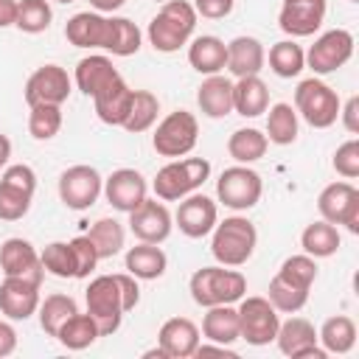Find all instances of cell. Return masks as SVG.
I'll return each instance as SVG.
<instances>
[{
    "label": "cell",
    "mask_w": 359,
    "mask_h": 359,
    "mask_svg": "<svg viewBox=\"0 0 359 359\" xmlns=\"http://www.w3.org/2000/svg\"><path fill=\"white\" fill-rule=\"evenodd\" d=\"M317 280V264L311 255H289L269 280V303L278 314H294L309 303V292Z\"/></svg>",
    "instance_id": "cell-1"
},
{
    "label": "cell",
    "mask_w": 359,
    "mask_h": 359,
    "mask_svg": "<svg viewBox=\"0 0 359 359\" xmlns=\"http://www.w3.org/2000/svg\"><path fill=\"white\" fill-rule=\"evenodd\" d=\"M196 11L188 0H168L149 22V42L154 50L160 53H174L182 45H188V39L194 36L196 28Z\"/></svg>",
    "instance_id": "cell-2"
},
{
    "label": "cell",
    "mask_w": 359,
    "mask_h": 359,
    "mask_svg": "<svg viewBox=\"0 0 359 359\" xmlns=\"http://www.w3.org/2000/svg\"><path fill=\"white\" fill-rule=\"evenodd\" d=\"M210 233V252L222 266H244L258 247V230L244 216H227Z\"/></svg>",
    "instance_id": "cell-3"
},
{
    "label": "cell",
    "mask_w": 359,
    "mask_h": 359,
    "mask_svg": "<svg viewBox=\"0 0 359 359\" xmlns=\"http://www.w3.org/2000/svg\"><path fill=\"white\" fill-rule=\"evenodd\" d=\"M191 297L196 306H222V303H236L247 292V278L233 269V266H202L191 275Z\"/></svg>",
    "instance_id": "cell-4"
},
{
    "label": "cell",
    "mask_w": 359,
    "mask_h": 359,
    "mask_svg": "<svg viewBox=\"0 0 359 359\" xmlns=\"http://www.w3.org/2000/svg\"><path fill=\"white\" fill-rule=\"evenodd\" d=\"M208 177H210V163L205 157H185V160L165 163L157 171L151 188H154L157 199H163V202H180L182 196L199 191Z\"/></svg>",
    "instance_id": "cell-5"
},
{
    "label": "cell",
    "mask_w": 359,
    "mask_h": 359,
    "mask_svg": "<svg viewBox=\"0 0 359 359\" xmlns=\"http://www.w3.org/2000/svg\"><path fill=\"white\" fill-rule=\"evenodd\" d=\"M339 95L317 76L303 79L294 90V112L314 129H328L339 118Z\"/></svg>",
    "instance_id": "cell-6"
},
{
    "label": "cell",
    "mask_w": 359,
    "mask_h": 359,
    "mask_svg": "<svg viewBox=\"0 0 359 359\" xmlns=\"http://www.w3.org/2000/svg\"><path fill=\"white\" fill-rule=\"evenodd\" d=\"M84 300H87V314L95 320L101 337H109L121 328L126 309H123V297H121V286L115 275L93 278L84 292Z\"/></svg>",
    "instance_id": "cell-7"
},
{
    "label": "cell",
    "mask_w": 359,
    "mask_h": 359,
    "mask_svg": "<svg viewBox=\"0 0 359 359\" xmlns=\"http://www.w3.org/2000/svg\"><path fill=\"white\" fill-rule=\"evenodd\" d=\"M196 140H199V121H196V115L188 112V109H174V112H168V115L157 123V129H154V135H151L154 151H157L160 157H171V160L191 154L194 146H196Z\"/></svg>",
    "instance_id": "cell-8"
},
{
    "label": "cell",
    "mask_w": 359,
    "mask_h": 359,
    "mask_svg": "<svg viewBox=\"0 0 359 359\" xmlns=\"http://www.w3.org/2000/svg\"><path fill=\"white\" fill-rule=\"evenodd\" d=\"M34 191H36L34 168L25 163L8 165L0 174V219L3 222H20L31 210Z\"/></svg>",
    "instance_id": "cell-9"
},
{
    "label": "cell",
    "mask_w": 359,
    "mask_h": 359,
    "mask_svg": "<svg viewBox=\"0 0 359 359\" xmlns=\"http://www.w3.org/2000/svg\"><path fill=\"white\" fill-rule=\"evenodd\" d=\"M236 311H238V339L255 348L275 342L280 317L266 297H241Z\"/></svg>",
    "instance_id": "cell-10"
},
{
    "label": "cell",
    "mask_w": 359,
    "mask_h": 359,
    "mask_svg": "<svg viewBox=\"0 0 359 359\" xmlns=\"http://www.w3.org/2000/svg\"><path fill=\"white\" fill-rule=\"evenodd\" d=\"M261 194H264L261 174L252 171L250 165H241V163L224 168L222 177L216 180V196L230 210H250V208H255Z\"/></svg>",
    "instance_id": "cell-11"
},
{
    "label": "cell",
    "mask_w": 359,
    "mask_h": 359,
    "mask_svg": "<svg viewBox=\"0 0 359 359\" xmlns=\"http://www.w3.org/2000/svg\"><path fill=\"white\" fill-rule=\"evenodd\" d=\"M104 194V180L93 165H70L59 177V199L70 210H87Z\"/></svg>",
    "instance_id": "cell-12"
},
{
    "label": "cell",
    "mask_w": 359,
    "mask_h": 359,
    "mask_svg": "<svg viewBox=\"0 0 359 359\" xmlns=\"http://www.w3.org/2000/svg\"><path fill=\"white\" fill-rule=\"evenodd\" d=\"M317 210L331 224H345L348 233H359V191L351 182H331L317 196Z\"/></svg>",
    "instance_id": "cell-13"
},
{
    "label": "cell",
    "mask_w": 359,
    "mask_h": 359,
    "mask_svg": "<svg viewBox=\"0 0 359 359\" xmlns=\"http://www.w3.org/2000/svg\"><path fill=\"white\" fill-rule=\"evenodd\" d=\"M351 56H353V34L345 28H334L314 39V45L306 53V65L317 76H328L339 70Z\"/></svg>",
    "instance_id": "cell-14"
},
{
    "label": "cell",
    "mask_w": 359,
    "mask_h": 359,
    "mask_svg": "<svg viewBox=\"0 0 359 359\" xmlns=\"http://www.w3.org/2000/svg\"><path fill=\"white\" fill-rule=\"evenodd\" d=\"M70 90H73V81H70L65 67L42 65L25 81V104L28 107H36V104H56V107H62L67 101Z\"/></svg>",
    "instance_id": "cell-15"
},
{
    "label": "cell",
    "mask_w": 359,
    "mask_h": 359,
    "mask_svg": "<svg viewBox=\"0 0 359 359\" xmlns=\"http://www.w3.org/2000/svg\"><path fill=\"white\" fill-rule=\"evenodd\" d=\"M177 227L182 236L188 238H205L216 222H219V210H216V202L205 194H188L180 199V208H177V216H174Z\"/></svg>",
    "instance_id": "cell-16"
},
{
    "label": "cell",
    "mask_w": 359,
    "mask_h": 359,
    "mask_svg": "<svg viewBox=\"0 0 359 359\" xmlns=\"http://www.w3.org/2000/svg\"><path fill=\"white\" fill-rule=\"evenodd\" d=\"M174 219L168 213V208L157 199H143L132 213H129V230L137 241H149V244H163L171 236Z\"/></svg>",
    "instance_id": "cell-17"
},
{
    "label": "cell",
    "mask_w": 359,
    "mask_h": 359,
    "mask_svg": "<svg viewBox=\"0 0 359 359\" xmlns=\"http://www.w3.org/2000/svg\"><path fill=\"white\" fill-rule=\"evenodd\" d=\"M0 269L8 278H25L34 283H42V278H45L36 247L28 238H17V236L6 238L0 244Z\"/></svg>",
    "instance_id": "cell-18"
},
{
    "label": "cell",
    "mask_w": 359,
    "mask_h": 359,
    "mask_svg": "<svg viewBox=\"0 0 359 359\" xmlns=\"http://www.w3.org/2000/svg\"><path fill=\"white\" fill-rule=\"evenodd\" d=\"M146 194H149V182L135 168H115L104 180V196L121 213H132L146 199Z\"/></svg>",
    "instance_id": "cell-19"
},
{
    "label": "cell",
    "mask_w": 359,
    "mask_h": 359,
    "mask_svg": "<svg viewBox=\"0 0 359 359\" xmlns=\"http://www.w3.org/2000/svg\"><path fill=\"white\" fill-rule=\"evenodd\" d=\"M275 342H278L280 353H286L292 359H306V356L325 359L328 356L325 348L317 345V331L306 317H289L286 323H280Z\"/></svg>",
    "instance_id": "cell-20"
},
{
    "label": "cell",
    "mask_w": 359,
    "mask_h": 359,
    "mask_svg": "<svg viewBox=\"0 0 359 359\" xmlns=\"http://www.w3.org/2000/svg\"><path fill=\"white\" fill-rule=\"evenodd\" d=\"M325 11H328L325 0H283L278 25L289 36H311L320 31Z\"/></svg>",
    "instance_id": "cell-21"
},
{
    "label": "cell",
    "mask_w": 359,
    "mask_h": 359,
    "mask_svg": "<svg viewBox=\"0 0 359 359\" xmlns=\"http://www.w3.org/2000/svg\"><path fill=\"white\" fill-rule=\"evenodd\" d=\"M39 286L25 278H3L0 283V314L8 320H28L39 309Z\"/></svg>",
    "instance_id": "cell-22"
},
{
    "label": "cell",
    "mask_w": 359,
    "mask_h": 359,
    "mask_svg": "<svg viewBox=\"0 0 359 359\" xmlns=\"http://www.w3.org/2000/svg\"><path fill=\"white\" fill-rule=\"evenodd\" d=\"M157 342L168 359H188L199 348V328L188 317H171L160 325Z\"/></svg>",
    "instance_id": "cell-23"
},
{
    "label": "cell",
    "mask_w": 359,
    "mask_h": 359,
    "mask_svg": "<svg viewBox=\"0 0 359 359\" xmlns=\"http://www.w3.org/2000/svg\"><path fill=\"white\" fill-rule=\"evenodd\" d=\"M65 36L76 48H107L109 17H104L101 11H79L67 20Z\"/></svg>",
    "instance_id": "cell-24"
},
{
    "label": "cell",
    "mask_w": 359,
    "mask_h": 359,
    "mask_svg": "<svg viewBox=\"0 0 359 359\" xmlns=\"http://www.w3.org/2000/svg\"><path fill=\"white\" fill-rule=\"evenodd\" d=\"M93 104H95V115H98L101 123L123 126V121L129 115V107H132V87L118 76L112 84H107L101 93L93 95Z\"/></svg>",
    "instance_id": "cell-25"
},
{
    "label": "cell",
    "mask_w": 359,
    "mask_h": 359,
    "mask_svg": "<svg viewBox=\"0 0 359 359\" xmlns=\"http://www.w3.org/2000/svg\"><path fill=\"white\" fill-rule=\"evenodd\" d=\"M266 65V50L255 36H236L227 42V70L236 79L258 76Z\"/></svg>",
    "instance_id": "cell-26"
},
{
    "label": "cell",
    "mask_w": 359,
    "mask_h": 359,
    "mask_svg": "<svg viewBox=\"0 0 359 359\" xmlns=\"http://www.w3.org/2000/svg\"><path fill=\"white\" fill-rule=\"evenodd\" d=\"M196 104H199L202 115H208L213 121L230 115L233 112V81L219 73L208 76L196 90Z\"/></svg>",
    "instance_id": "cell-27"
},
{
    "label": "cell",
    "mask_w": 359,
    "mask_h": 359,
    "mask_svg": "<svg viewBox=\"0 0 359 359\" xmlns=\"http://www.w3.org/2000/svg\"><path fill=\"white\" fill-rule=\"evenodd\" d=\"M188 62L202 76L222 73L227 67V45L219 36H213V34H202V36L191 39V45H188Z\"/></svg>",
    "instance_id": "cell-28"
},
{
    "label": "cell",
    "mask_w": 359,
    "mask_h": 359,
    "mask_svg": "<svg viewBox=\"0 0 359 359\" xmlns=\"http://www.w3.org/2000/svg\"><path fill=\"white\" fill-rule=\"evenodd\" d=\"M121 73L115 70L112 59L109 56H101V53H93V56H84L79 65H76V87L84 93V95H95L101 93L107 84H112Z\"/></svg>",
    "instance_id": "cell-29"
},
{
    "label": "cell",
    "mask_w": 359,
    "mask_h": 359,
    "mask_svg": "<svg viewBox=\"0 0 359 359\" xmlns=\"http://www.w3.org/2000/svg\"><path fill=\"white\" fill-rule=\"evenodd\" d=\"M126 272L135 275L137 280H157L165 275V266H168V258L165 252L157 247V244H149V241H140L135 247L126 250Z\"/></svg>",
    "instance_id": "cell-30"
},
{
    "label": "cell",
    "mask_w": 359,
    "mask_h": 359,
    "mask_svg": "<svg viewBox=\"0 0 359 359\" xmlns=\"http://www.w3.org/2000/svg\"><path fill=\"white\" fill-rule=\"evenodd\" d=\"M269 107V87L261 76H244L233 81V109L244 118H258Z\"/></svg>",
    "instance_id": "cell-31"
},
{
    "label": "cell",
    "mask_w": 359,
    "mask_h": 359,
    "mask_svg": "<svg viewBox=\"0 0 359 359\" xmlns=\"http://www.w3.org/2000/svg\"><path fill=\"white\" fill-rule=\"evenodd\" d=\"M202 337L219 345H233L238 339V311L233 309V303L208 306L202 317Z\"/></svg>",
    "instance_id": "cell-32"
},
{
    "label": "cell",
    "mask_w": 359,
    "mask_h": 359,
    "mask_svg": "<svg viewBox=\"0 0 359 359\" xmlns=\"http://www.w3.org/2000/svg\"><path fill=\"white\" fill-rule=\"evenodd\" d=\"M339 244H342V238H339L337 224H331L325 219L306 224V230L300 233V247L311 258H331L339 250Z\"/></svg>",
    "instance_id": "cell-33"
},
{
    "label": "cell",
    "mask_w": 359,
    "mask_h": 359,
    "mask_svg": "<svg viewBox=\"0 0 359 359\" xmlns=\"http://www.w3.org/2000/svg\"><path fill=\"white\" fill-rule=\"evenodd\" d=\"M317 342H323L325 353H348L356 345V323L348 314H334L320 325Z\"/></svg>",
    "instance_id": "cell-34"
},
{
    "label": "cell",
    "mask_w": 359,
    "mask_h": 359,
    "mask_svg": "<svg viewBox=\"0 0 359 359\" xmlns=\"http://www.w3.org/2000/svg\"><path fill=\"white\" fill-rule=\"evenodd\" d=\"M266 149H269L266 135H264L261 129H252V126L236 129V132L230 135V140H227V154H230L236 163H241V165H250V163L261 160V157L266 154Z\"/></svg>",
    "instance_id": "cell-35"
},
{
    "label": "cell",
    "mask_w": 359,
    "mask_h": 359,
    "mask_svg": "<svg viewBox=\"0 0 359 359\" xmlns=\"http://www.w3.org/2000/svg\"><path fill=\"white\" fill-rule=\"evenodd\" d=\"M98 337H101V331H98L95 320H93L90 314H81V311H76L73 317H67V320L62 323V328L56 331V339H59L67 351H84V348H90Z\"/></svg>",
    "instance_id": "cell-36"
},
{
    "label": "cell",
    "mask_w": 359,
    "mask_h": 359,
    "mask_svg": "<svg viewBox=\"0 0 359 359\" xmlns=\"http://www.w3.org/2000/svg\"><path fill=\"white\" fill-rule=\"evenodd\" d=\"M266 140L275 146H289L297 140V112L292 104L278 101L272 107H266Z\"/></svg>",
    "instance_id": "cell-37"
},
{
    "label": "cell",
    "mask_w": 359,
    "mask_h": 359,
    "mask_svg": "<svg viewBox=\"0 0 359 359\" xmlns=\"http://www.w3.org/2000/svg\"><path fill=\"white\" fill-rule=\"evenodd\" d=\"M269 70L278 79H294L306 67V50L294 39H280L269 48Z\"/></svg>",
    "instance_id": "cell-38"
},
{
    "label": "cell",
    "mask_w": 359,
    "mask_h": 359,
    "mask_svg": "<svg viewBox=\"0 0 359 359\" xmlns=\"http://www.w3.org/2000/svg\"><path fill=\"white\" fill-rule=\"evenodd\" d=\"M140 42L143 34L129 17H109V36L104 50H109L112 56H135L140 50Z\"/></svg>",
    "instance_id": "cell-39"
},
{
    "label": "cell",
    "mask_w": 359,
    "mask_h": 359,
    "mask_svg": "<svg viewBox=\"0 0 359 359\" xmlns=\"http://www.w3.org/2000/svg\"><path fill=\"white\" fill-rule=\"evenodd\" d=\"M157 112H160V101H157L154 93H149V90H132V107H129V115L123 121V129L132 132V135H140V132H146V129L154 126Z\"/></svg>",
    "instance_id": "cell-40"
},
{
    "label": "cell",
    "mask_w": 359,
    "mask_h": 359,
    "mask_svg": "<svg viewBox=\"0 0 359 359\" xmlns=\"http://www.w3.org/2000/svg\"><path fill=\"white\" fill-rule=\"evenodd\" d=\"M76 311H79V306H76V300L70 294H48L45 300H39V309H36L39 325H42V331L48 337H56V331L62 328V323L67 317H73Z\"/></svg>",
    "instance_id": "cell-41"
},
{
    "label": "cell",
    "mask_w": 359,
    "mask_h": 359,
    "mask_svg": "<svg viewBox=\"0 0 359 359\" xmlns=\"http://www.w3.org/2000/svg\"><path fill=\"white\" fill-rule=\"evenodd\" d=\"M90 241L95 244V252L98 258H112L123 250V241H126V230L118 219H98L93 227H90Z\"/></svg>",
    "instance_id": "cell-42"
},
{
    "label": "cell",
    "mask_w": 359,
    "mask_h": 359,
    "mask_svg": "<svg viewBox=\"0 0 359 359\" xmlns=\"http://www.w3.org/2000/svg\"><path fill=\"white\" fill-rule=\"evenodd\" d=\"M53 11L48 0H20L17 3V28L22 34H42L50 28Z\"/></svg>",
    "instance_id": "cell-43"
},
{
    "label": "cell",
    "mask_w": 359,
    "mask_h": 359,
    "mask_svg": "<svg viewBox=\"0 0 359 359\" xmlns=\"http://www.w3.org/2000/svg\"><path fill=\"white\" fill-rule=\"evenodd\" d=\"M39 261H42V269L53 278H76V258H73L70 241H50L39 252Z\"/></svg>",
    "instance_id": "cell-44"
},
{
    "label": "cell",
    "mask_w": 359,
    "mask_h": 359,
    "mask_svg": "<svg viewBox=\"0 0 359 359\" xmlns=\"http://www.w3.org/2000/svg\"><path fill=\"white\" fill-rule=\"evenodd\" d=\"M62 129V107L56 104H36L28 112V132L34 140H50Z\"/></svg>",
    "instance_id": "cell-45"
},
{
    "label": "cell",
    "mask_w": 359,
    "mask_h": 359,
    "mask_svg": "<svg viewBox=\"0 0 359 359\" xmlns=\"http://www.w3.org/2000/svg\"><path fill=\"white\" fill-rule=\"evenodd\" d=\"M334 171L345 180H356L359 177V140L351 137L345 140L337 151H334Z\"/></svg>",
    "instance_id": "cell-46"
},
{
    "label": "cell",
    "mask_w": 359,
    "mask_h": 359,
    "mask_svg": "<svg viewBox=\"0 0 359 359\" xmlns=\"http://www.w3.org/2000/svg\"><path fill=\"white\" fill-rule=\"evenodd\" d=\"M70 247H73V258H76V278H90V272L101 261L95 252V244L90 241V236H76V238H70Z\"/></svg>",
    "instance_id": "cell-47"
},
{
    "label": "cell",
    "mask_w": 359,
    "mask_h": 359,
    "mask_svg": "<svg viewBox=\"0 0 359 359\" xmlns=\"http://www.w3.org/2000/svg\"><path fill=\"white\" fill-rule=\"evenodd\" d=\"M233 6H236V0H196L194 11L202 14L205 20H224L233 11Z\"/></svg>",
    "instance_id": "cell-48"
},
{
    "label": "cell",
    "mask_w": 359,
    "mask_h": 359,
    "mask_svg": "<svg viewBox=\"0 0 359 359\" xmlns=\"http://www.w3.org/2000/svg\"><path fill=\"white\" fill-rule=\"evenodd\" d=\"M118 286H121V297H123V309L132 311L137 303H140V286H137V278L129 275V272H118Z\"/></svg>",
    "instance_id": "cell-49"
},
{
    "label": "cell",
    "mask_w": 359,
    "mask_h": 359,
    "mask_svg": "<svg viewBox=\"0 0 359 359\" xmlns=\"http://www.w3.org/2000/svg\"><path fill=\"white\" fill-rule=\"evenodd\" d=\"M339 118L351 135L359 132V95H351L345 104H339Z\"/></svg>",
    "instance_id": "cell-50"
},
{
    "label": "cell",
    "mask_w": 359,
    "mask_h": 359,
    "mask_svg": "<svg viewBox=\"0 0 359 359\" xmlns=\"http://www.w3.org/2000/svg\"><path fill=\"white\" fill-rule=\"evenodd\" d=\"M14 348H17V331H14L11 323L0 320V359L3 356H11Z\"/></svg>",
    "instance_id": "cell-51"
},
{
    "label": "cell",
    "mask_w": 359,
    "mask_h": 359,
    "mask_svg": "<svg viewBox=\"0 0 359 359\" xmlns=\"http://www.w3.org/2000/svg\"><path fill=\"white\" fill-rule=\"evenodd\" d=\"M17 3L20 0H0V28H8L17 22Z\"/></svg>",
    "instance_id": "cell-52"
},
{
    "label": "cell",
    "mask_w": 359,
    "mask_h": 359,
    "mask_svg": "<svg viewBox=\"0 0 359 359\" xmlns=\"http://www.w3.org/2000/svg\"><path fill=\"white\" fill-rule=\"evenodd\" d=\"M126 0H90V6L95 8V11H101V14H109V11H118L121 6H123Z\"/></svg>",
    "instance_id": "cell-53"
},
{
    "label": "cell",
    "mask_w": 359,
    "mask_h": 359,
    "mask_svg": "<svg viewBox=\"0 0 359 359\" xmlns=\"http://www.w3.org/2000/svg\"><path fill=\"white\" fill-rule=\"evenodd\" d=\"M8 157H11V140L0 132V163H8Z\"/></svg>",
    "instance_id": "cell-54"
},
{
    "label": "cell",
    "mask_w": 359,
    "mask_h": 359,
    "mask_svg": "<svg viewBox=\"0 0 359 359\" xmlns=\"http://www.w3.org/2000/svg\"><path fill=\"white\" fill-rule=\"evenodd\" d=\"M154 356H157V359H168V356H165V351H163L160 345H157V348H151V351H143V359H154Z\"/></svg>",
    "instance_id": "cell-55"
},
{
    "label": "cell",
    "mask_w": 359,
    "mask_h": 359,
    "mask_svg": "<svg viewBox=\"0 0 359 359\" xmlns=\"http://www.w3.org/2000/svg\"><path fill=\"white\" fill-rule=\"evenodd\" d=\"M56 3H65L67 6V3H76V0H56Z\"/></svg>",
    "instance_id": "cell-56"
},
{
    "label": "cell",
    "mask_w": 359,
    "mask_h": 359,
    "mask_svg": "<svg viewBox=\"0 0 359 359\" xmlns=\"http://www.w3.org/2000/svg\"><path fill=\"white\" fill-rule=\"evenodd\" d=\"M351 3H359V0H351Z\"/></svg>",
    "instance_id": "cell-57"
},
{
    "label": "cell",
    "mask_w": 359,
    "mask_h": 359,
    "mask_svg": "<svg viewBox=\"0 0 359 359\" xmlns=\"http://www.w3.org/2000/svg\"><path fill=\"white\" fill-rule=\"evenodd\" d=\"M3 165H6V163H0V168H3Z\"/></svg>",
    "instance_id": "cell-58"
}]
</instances>
